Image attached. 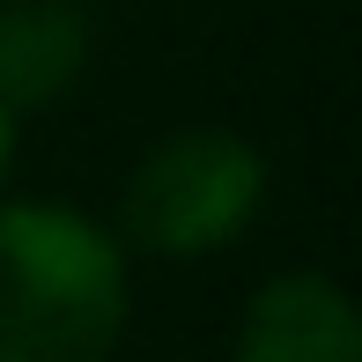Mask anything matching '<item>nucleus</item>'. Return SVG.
I'll return each mask as SVG.
<instances>
[{"label": "nucleus", "mask_w": 362, "mask_h": 362, "mask_svg": "<svg viewBox=\"0 0 362 362\" xmlns=\"http://www.w3.org/2000/svg\"><path fill=\"white\" fill-rule=\"evenodd\" d=\"M126 244L59 200H0V362H111Z\"/></svg>", "instance_id": "obj_1"}, {"label": "nucleus", "mask_w": 362, "mask_h": 362, "mask_svg": "<svg viewBox=\"0 0 362 362\" xmlns=\"http://www.w3.org/2000/svg\"><path fill=\"white\" fill-rule=\"evenodd\" d=\"M267 207V163L229 126H177L126 177L119 237L163 259H207L237 244Z\"/></svg>", "instance_id": "obj_2"}, {"label": "nucleus", "mask_w": 362, "mask_h": 362, "mask_svg": "<svg viewBox=\"0 0 362 362\" xmlns=\"http://www.w3.org/2000/svg\"><path fill=\"white\" fill-rule=\"evenodd\" d=\"M237 362H362L355 303L333 274H274L237 325Z\"/></svg>", "instance_id": "obj_3"}, {"label": "nucleus", "mask_w": 362, "mask_h": 362, "mask_svg": "<svg viewBox=\"0 0 362 362\" xmlns=\"http://www.w3.org/2000/svg\"><path fill=\"white\" fill-rule=\"evenodd\" d=\"M89 67L81 0H0V111H37L67 96Z\"/></svg>", "instance_id": "obj_4"}, {"label": "nucleus", "mask_w": 362, "mask_h": 362, "mask_svg": "<svg viewBox=\"0 0 362 362\" xmlns=\"http://www.w3.org/2000/svg\"><path fill=\"white\" fill-rule=\"evenodd\" d=\"M8 163H15V119L0 111V177H8Z\"/></svg>", "instance_id": "obj_5"}]
</instances>
